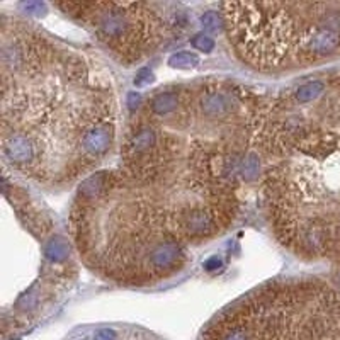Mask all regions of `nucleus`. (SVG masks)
I'll use <instances>...</instances> for the list:
<instances>
[{"label": "nucleus", "instance_id": "nucleus-3", "mask_svg": "<svg viewBox=\"0 0 340 340\" xmlns=\"http://www.w3.org/2000/svg\"><path fill=\"white\" fill-rule=\"evenodd\" d=\"M235 53L264 73L340 58V2L221 4Z\"/></svg>", "mask_w": 340, "mask_h": 340}, {"label": "nucleus", "instance_id": "nucleus-5", "mask_svg": "<svg viewBox=\"0 0 340 340\" xmlns=\"http://www.w3.org/2000/svg\"><path fill=\"white\" fill-rule=\"evenodd\" d=\"M58 9L87 26L119 63L131 65L165 45L184 29L182 12L170 4L65 2Z\"/></svg>", "mask_w": 340, "mask_h": 340}, {"label": "nucleus", "instance_id": "nucleus-9", "mask_svg": "<svg viewBox=\"0 0 340 340\" xmlns=\"http://www.w3.org/2000/svg\"><path fill=\"white\" fill-rule=\"evenodd\" d=\"M148 80H150V70H146V68L140 70V71H138V75L135 77V82H136L138 85L146 84Z\"/></svg>", "mask_w": 340, "mask_h": 340}, {"label": "nucleus", "instance_id": "nucleus-1", "mask_svg": "<svg viewBox=\"0 0 340 340\" xmlns=\"http://www.w3.org/2000/svg\"><path fill=\"white\" fill-rule=\"evenodd\" d=\"M157 133L140 159L87 177L71 209L80 255L121 284L174 276L187 262V245L216 237L237 214V157L218 143Z\"/></svg>", "mask_w": 340, "mask_h": 340}, {"label": "nucleus", "instance_id": "nucleus-6", "mask_svg": "<svg viewBox=\"0 0 340 340\" xmlns=\"http://www.w3.org/2000/svg\"><path fill=\"white\" fill-rule=\"evenodd\" d=\"M170 65L175 68H194L196 65H199V56L196 53H177L170 58Z\"/></svg>", "mask_w": 340, "mask_h": 340}, {"label": "nucleus", "instance_id": "nucleus-8", "mask_svg": "<svg viewBox=\"0 0 340 340\" xmlns=\"http://www.w3.org/2000/svg\"><path fill=\"white\" fill-rule=\"evenodd\" d=\"M114 338H116V333L109 328H100L94 335V340H114Z\"/></svg>", "mask_w": 340, "mask_h": 340}, {"label": "nucleus", "instance_id": "nucleus-2", "mask_svg": "<svg viewBox=\"0 0 340 340\" xmlns=\"http://www.w3.org/2000/svg\"><path fill=\"white\" fill-rule=\"evenodd\" d=\"M2 41V153L40 184L95 170L116 140L111 82L84 55L16 24Z\"/></svg>", "mask_w": 340, "mask_h": 340}, {"label": "nucleus", "instance_id": "nucleus-7", "mask_svg": "<svg viewBox=\"0 0 340 340\" xmlns=\"http://www.w3.org/2000/svg\"><path fill=\"white\" fill-rule=\"evenodd\" d=\"M193 45H194L196 48H198V50L204 51V53H209V51L213 50L214 43H213V40H209L208 36H204V34H198V36H194Z\"/></svg>", "mask_w": 340, "mask_h": 340}, {"label": "nucleus", "instance_id": "nucleus-4", "mask_svg": "<svg viewBox=\"0 0 340 340\" xmlns=\"http://www.w3.org/2000/svg\"><path fill=\"white\" fill-rule=\"evenodd\" d=\"M203 340H340V282L298 277L264 284L223 310Z\"/></svg>", "mask_w": 340, "mask_h": 340}]
</instances>
